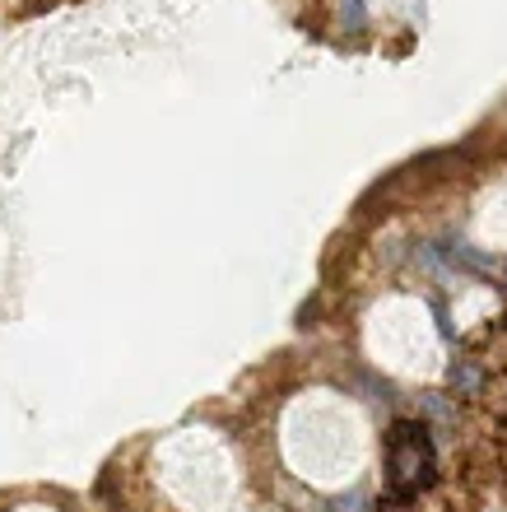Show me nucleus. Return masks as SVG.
Wrapping results in <instances>:
<instances>
[{"label": "nucleus", "instance_id": "f257e3e1", "mask_svg": "<svg viewBox=\"0 0 507 512\" xmlns=\"http://www.w3.org/2000/svg\"><path fill=\"white\" fill-rule=\"evenodd\" d=\"M387 471L396 494H414L433 480V443L424 424H396L387 438Z\"/></svg>", "mask_w": 507, "mask_h": 512}, {"label": "nucleus", "instance_id": "f03ea898", "mask_svg": "<svg viewBox=\"0 0 507 512\" xmlns=\"http://www.w3.org/2000/svg\"><path fill=\"white\" fill-rule=\"evenodd\" d=\"M447 256H452V261H461V266H470V270H484V275H494V270H498L494 256L475 252L470 243H452V247H447Z\"/></svg>", "mask_w": 507, "mask_h": 512}, {"label": "nucleus", "instance_id": "7ed1b4c3", "mask_svg": "<svg viewBox=\"0 0 507 512\" xmlns=\"http://www.w3.org/2000/svg\"><path fill=\"white\" fill-rule=\"evenodd\" d=\"M452 387H456V396H470V391L480 387V368H470V364H452Z\"/></svg>", "mask_w": 507, "mask_h": 512}, {"label": "nucleus", "instance_id": "20e7f679", "mask_svg": "<svg viewBox=\"0 0 507 512\" xmlns=\"http://www.w3.org/2000/svg\"><path fill=\"white\" fill-rule=\"evenodd\" d=\"M340 19L345 28H363V0H340Z\"/></svg>", "mask_w": 507, "mask_h": 512}, {"label": "nucleus", "instance_id": "39448f33", "mask_svg": "<svg viewBox=\"0 0 507 512\" xmlns=\"http://www.w3.org/2000/svg\"><path fill=\"white\" fill-rule=\"evenodd\" d=\"M331 508L335 512H363V494H345V499H335Z\"/></svg>", "mask_w": 507, "mask_h": 512}, {"label": "nucleus", "instance_id": "423d86ee", "mask_svg": "<svg viewBox=\"0 0 507 512\" xmlns=\"http://www.w3.org/2000/svg\"><path fill=\"white\" fill-rule=\"evenodd\" d=\"M428 415H433V419H442V424H447V419H452V410H447V405H442V396H428Z\"/></svg>", "mask_w": 507, "mask_h": 512}]
</instances>
